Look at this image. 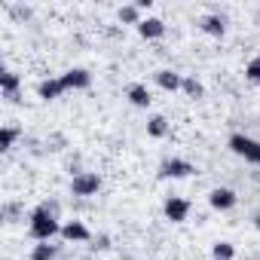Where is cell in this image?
Instances as JSON below:
<instances>
[{"label": "cell", "instance_id": "6da1fadb", "mask_svg": "<svg viewBox=\"0 0 260 260\" xmlns=\"http://www.w3.org/2000/svg\"><path fill=\"white\" fill-rule=\"evenodd\" d=\"M28 233L34 242H52L55 236H61V223L46 205H37L28 217Z\"/></svg>", "mask_w": 260, "mask_h": 260}, {"label": "cell", "instance_id": "7a4b0ae2", "mask_svg": "<svg viewBox=\"0 0 260 260\" xmlns=\"http://www.w3.org/2000/svg\"><path fill=\"white\" fill-rule=\"evenodd\" d=\"M230 150H233L236 156H242V159L260 166V141H254V138L236 132V135H230Z\"/></svg>", "mask_w": 260, "mask_h": 260}, {"label": "cell", "instance_id": "3957f363", "mask_svg": "<svg viewBox=\"0 0 260 260\" xmlns=\"http://www.w3.org/2000/svg\"><path fill=\"white\" fill-rule=\"evenodd\" d=\"M101 190V178L98 172H77L71 181V193L74 196H95Z\"/></svg>", "mask_w": 260, "mask_h": 260}, {"label": "cell", "instance_id": "277c9868", "mask_svg": "<svg viewBox=\"0 0 260 260\" xmlns=\"http://www.w3.org/2000/svg\"><path fill=\"white\" fill-rule=\"evenodd\" d=\"M193 172H196V166L187 159H178V156L162 159V166H159V178H190Z\"/></svg>", "mask_w": 260, "mask_h": 260}, {"label": "cell", "instance_id": "5b68a950", "mask_svg": "<svg viewBox=\"0 0 260 260\" xmlns=\"http://www.w3.org/2000/svg\"><path fill=\"white\" fill-rule=\"evenodd\" d=\"M22 77L19 74H13V71H4L0 74V92H4V98L10 101V104H19L22 101Z\"/></svg>", "mask_w": 260, "mask_h": 260}, {"label": "cell", "instance_id": "8992f818", "mask_svg": "<svg viewBox=\"0 0 260 260\" xmlns=\"http://www.w3.org/2000/svg\"><path fill=\"white\" fill-rule=\"evenodd\" d=\"M166 217L172 220V223H184L187 217H190V202L187 199H181V196H172L169 202H166Z\"/></svg>", "mask_w": 260, "mask_h": 260}, {"label": "cell", "instance_id": "52a82bcc", "mask_svg": "<svg viewBox=\"0 0 260 260\" xmlns=\"http://www.w3.org/2000/svg\"><path fill=\"white\" fill-rule=\"evenodd\" d=\"M61 239L64 242H89L92 233L83 220H68V223H61Z\"/></svg>", "mask_w": 260, "mask_h": 260}, {"label": "cell", "instance_id": "ba28073f", "mask_svg": "<svg viewBox=\"0 0 260 260\" xmlns=\"http://www.w3.org/2000/svg\"><path fill=\"white\" fill-rule=\"evenodd\" d=\"M61 83H64V89H89L92 74L83 71V68H71L68 74H61Z\"/></svg>", "mask_w": 260, "mask_h": 260}, {"label": "cell", "instance_id": "9c48e42d", "mask_svg": "<svg viewBox=\"0 0 260 260\" xmlns=\"http://www.w3.org/2000/svg\"><path fill=\"white\" fill-rule=\"evenodd\" d=\"M208 202H211V208H217V211H230V208L236 205V193H233L230 187H214L211 196H208Z\"/></svg>", "mask_w": 260, "mask_h": 260}, {"label": "cell", "instance_id": "30bf717a", "mask_svg": "<svg viewBox=\"0 0 260 260\" xmlns=\"http://www.w3.org/2000/svg\"><path fill=\"white\" fill-rule=\"evenodd\" d=\"M68 89H64V83H61V77H52V80H43L40 86H37V95L43 98V101H55V98H61Z\"/></svg>", "mask_w": 260, "mask_h": 260}, {"label": "cell", "instance_id": "8fae6325", "mask_svg": "<svg viewBox=\"0 0 260 260\" xmlns=\"http://www.w3.org/2000/svg\"><path fill=\"white\" fill-rule=\"evenodd\" d=\"M199 28H202L205 34H211V37H223V31H226V19L217 16V13H208V16L199 19Z\"/></svg>", "mask_w": 260, "mask_h": 260}, {"label": "cell", "instance_id": "7c38bea8", "mask_svg": "<svg viewBox=\"0 0 260 260\" xmlns=\"http://www.w3.org/2000/svg\"><path fill=\"white\" fill-rule=\"evenodd\" d=\"M138 34H141L144 40H159V37L166 34V25H162V19H144V22L138 25Z\"/></svg>", "mask_w": 260, "mask_h": 260}, {"label": "cell", "instance_id": "4fadbf2b", "mask_svg": "<svg viewBox=\"0 0 260 260\" xmlns=\"http://www.w3.org/2000/svg\"><path fill=\"white\" fill-rule=\"evenodd\" d=\"M156 86L166 89V92H178V89L184 86V77H181L178 71H159V74H156Z\"/></svg>", "mask_w": 260, "mask_h": 260}, {"label": "cell", "instance_id": "5bb4252c", "mask_svg": "<svg viewBox=\"0 0 260 260\" xmlns=\"http://www.w3.org/2000/svg\"><path fill=\"white\" fill-rule=\"evenodd\" d=\"M125 98L132 101L135 107H150V89L147 86H141V83H135V86H128V92H125Z\"/></svg>", "mask_w": 260, "mask_h": 260}, {"label": "cell", "instance_id": "9a60e30c", "mask_svg": "<svg viewBox=\"0 0 260 260\" xmlns=\"http://www.w3.org/2000/svg\"><path fill=\"white\" fill-rule=\"evenodd\" d=\"M55 257H58V248L49 242H37L31 248V260H55Z\"/></svg>", "mask_w": 260, "mask_h": 260}, {"label": "cell", "instance_id": "2e32d148", "mask_svg": "<svg viewBox=\"0 0 260 260\" xmlns=\"http://www.w3.org/2000/svg\"><path fill=\"white\" fill-rule=\"evenodd\" d=\"M19 135H22V132H19L16 125H4V128H0V150H4V153L13 150V144L19 141Z\"/></svg>", "mask_w": 260, "mask_h": 260}, {"label": "cell", "instance_id": "e0dca14e", "mask_svg": "<svg viewBox=\"0 0 260 260\" xmlns=\"http://www.w3.org/2000/svg\"><path fill=\"white\" fill-rule=\"evenodd\" d=\"M119 22H122V25H141L144 19H141V10H138V4L119 7Z\"/></svg>", "mask_w": 260, "mask_h": 260}, {"label": "cell", "instance_id": "ac0fdd59", "mask_svg": "<svg viewBox=\"0 0 260 260\" xmlns=\"http://www.w3.org/2000/svg\"><path fill=\"white\" fill-rule=\"evenodd\" d=\"M166 132H169V122H166V116H150L147 119V135H153V138H166Z\"/></svg>", "mask_w": 260, "mask_h": 260}, {"label": "cell", "instance_id": "d6986e66", "mask_svg": "<svg viewBox=\"0 0 260 260\" xmlns=\"http://www.w3.org/2000/svg\"><path fill=\"white\" fill-rule=\"evenodd\" d=\"M181 92H184L187 98H202V95H205V86H202L196 77H184V86H181Z\"/></svg>", "mask_w": 260, "mask_h": 260}, {"label": "cell", "instance_id": "ffe728a7", "mask_svg": "<svg viewBox=\"0 0 260 260\" xmlns=\"http://www.w3.org/2000/svg\"><path fill=\"white\" fill-rule=\"evenodd\" d=\"M211 257H214V260H233V257H236V248H233L230 242H217V245L211 248Z\"/></svg>", "mask_w": 260, "mask_h": 260}, {"label": "cell", "instance_id": "44dd1931", "mask_svg": "<svg viewBox=\"0 0 260 260\" xmlns=\"http://www.w3.org/2000/svg\"><path fill=\"white\" fill-rule=\"evenodd\" d=\"M245 77H248L251 83H257V86H260V58H251V61H248V68H245Z\"/></svg>", "mask_w": 260, "mask_h": 260}, {"label": "cell", "instance_id": "7402d4cb", "mask_svg": "<svg viewBox=\"0 0 260 260\" xmlns=\"http://www.w3.org/2000/svg\"><path fill=\"white\" fill-rule=\"evenodd\" d=\"M95 248H101V251L110 248V239H107V236H98V239H95Z\"/></svg>", "mask_w": 260, "mask_h": 260}, {"label": "cell", "instance_id": "603a6c76", "mask_svg": "<svg viewBox=\"0 0 260 260\" xmlns=\"http://www.w3.org/2000/svg\"><path fill=\"white\" fill-rule=\"evenodd\" d=\"M254 226H257V230H260V211H257V214H254Z\"/></svg>", "mask_w": 260, "mask_h": 260}]
</instances>
